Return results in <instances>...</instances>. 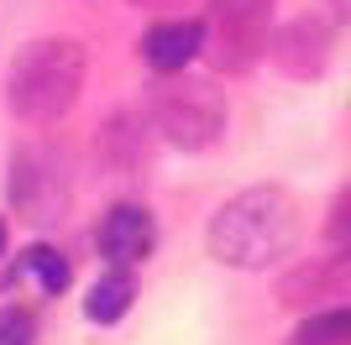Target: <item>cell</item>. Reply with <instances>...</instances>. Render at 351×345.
<instances>
[{
	"mask_svg": "<svg viewBox=\"0 0 351 345\" xmlns=\"http://www.w3.org/2000/svg\"><path fill=\"white\" fill-rule=\"evenodd\" d=\"M325 235H330V246H346V251H351V183L341 188V194H336V204H330Z\"/></svg>",
	"mask_w": 351,
	"mask_h": 345,
	"instance_id": "cell-13",
	"label": "cell"
},
{
	"mask_svg": "<svg viewBox=\"0 0 351 345\" xmlns=\"http://www.w3.org/2000/svg\"><path fill=\"white\" fill-rule=\"evenodd\" d=\"M330 5H336V16H341V21H351V0H330Z\"/></svg>",
	"mask_w": 351,
	"mask_h": 345,
	"instance_id": "cell-15",
	"label": "cell"
},
{
	"mask_svg": "<svg viewBox=\"0 0 351 345\" xmlns=\"http://www.w3.org/2000/svg\"><path fill=\"white\" fill-rule=\"evenodd\" d=\"M351 298V251L336 246V257H315L304 267H293L278 283V303L283 309H315V303H336Z\"/></svg>",
	"mask_w": 351,
	"mask_h": 345,
	"instance_id": "cell-5",
	"label": "cell"
},
{
	"mask_svg": "<svg viewBox=\"0 0 351 345\" xmlns=\"http://www.w3.org/2000/svg\"><path fill=\"white\" fill-rule=\"evenodd\" d=\"M89 58L73 37H47V42L21 47V58L11 63V110L27 126H53L58 115L73 110L79 89H84Z\"/></svg>",
	"mask_w": 351,
	"mask_h": 345,
	"instance_id": "cell-2",
	"label": "cell"
},
{
	"mask_svg": "<svg viewBox=\"0 0 351 345\" xmlns=\"http://www.w3.org/2000/svg\"><path fill=\"white\" fill-rule=\"evenodd\" d=\"M199 27H205L199 53H210V63H215L220 73H247L252 63L267 53L273 0H210V16Z\"/></svg>",
	"mask_w": 351,
	"mask_h": 345,
	"instance_id": "cell-4",
	"label": "cell"
},
{
	"mask_svg": "<svg viewBox=\"0 0 351 345\" xmlns=\"http://www.w3.org/2000/svg\"><path fill=\"white\" fill-rule=\"evenodd\" d=\"M199 42H205V27H199V21H158V27H147V37H142V58L158 73H178L199 58Z\"/></svg>",
	"mask_w": 351,
	"mask_h": 345,
	"instance_id": "cell-8",
	"label": "cell"
},
{
	"mask_svg": "<svg viewBox=\"0 0 351 345\" xmlns=\"http://www.w3.org/2000/svg\"><path fill=\"white\" fill-rule=\"evenodd\" d=\"M27 272L43 293H63V288H69V261H63L58 251H47V246H32L27 251Z\"/></svg>",
	"mask_w": 351,
	"mask_h": 345,
	"instance_id": "cell-11",
	"label": "cell"
},
{
	"mask_svg": "<svg viewBox=\"0 0 351 345\" xmlns=\"http://www.w3.org/2000/svg\"><path fill=\"white\" fill-rule=\"evenodd\" d=\"M293 235H299L293 199L283 188L263 183L220 204V215L210 220V257L236 272H257V267H273L278 257H289Z\"/></svg>",
	"mask_w": 351,
	"mask_h": 345,
	"instance_id": "cell-1",
	"label": "cell"
},
{
	"mask_svg": "<svg viewBox=\"0 0 351 345\" xmlns=\"http://www.w3.org/2000/svg\"><path fill=\"white\" fill-rule=\"evenodd\" d=\"M152 126L162 131V142L205 152L226 131V100L210 79H184V68L162 73V84L152 89Z\"/></svg>",
	"mask_w": 351,
	"mask_h": 345,
	"instance_id": "cell-3",
	"label": "cell"
},
{
	"mask_svg": "<svg viewBox=\"0 0 351 345\" xmlns=\"http://www.w3.org/2000/svg\"><path fill=\"white\" fill-rule=\"evenodd\" d=\"M132 298H136V277L116 261V272H105L100 283L89 288L84 309H89V319H95V324H116V319L132 309Z\"/></svg>",
	"mask_w": 351,
	"mask_h": 345,
	"instance_id": "cell-9",
	"label": "cell"
},
{
	"mask_svg": "<svg viewBox=\"0 0 351 345\" xmlns=\"http://www.w3.org/2000/svg\"><path fill=\"white\" fill-rule=\"evenodd\" d=\"M0 246H5V225H0Z\"/></svg>",
	"mask_w": 351,
	"mask_h": 345,
	"instance_id": "cell-17",
	"label": "cell"
},
{
	"mask_svg": "<svg viewBox=\"0 0 351 345\" xmlns=\"http://www.w3.org/2000/svg\"><path fill=\"white\" fill-rule=\"evenodd\" d=\"M32 314L27 309H0V345H32Z\"/></svg>",
	"mask_w": 351,
	"mask_h": 345,
	"instance_id": "cell-14",
	"label": "cell"
},
{
	"mask_svg": "<svg viewBox=\"0 0 351 345\" xmlns=\"http://www.w3.org/2000/svg\"><path fill=\"white\" fill-rule=\"evenodd\" d=\"M136 5H168V0H136Z\"/></svg>",
	"mask_w": 351,
	"mask_h": 345,
	"instance_id": "cell-16",
	"label": "cell"
},
{
	"mask_svg": "<svg viewBox=\"0 0 351 345\" xmlns=\"http://www.w3.org/2000/svg\"><path fill=\"white\" fill-rule=\"evenodd\" d=\"M289 345H351V303H336V309L309 314L304 324L289 335Z\"/></svg>",
	"mask_w": 351,
	"mask_h": 345,
	"instance_id": "cell-10",
	"label": "cell"
},
{
	"mask_svg": "<svg viewBox=\"0 0 351 345\" xmlns=\"http://www.w3.org/2000/svg\"><path fill=\"white\" fill-rule=\"evenodd\" d=\"M95 241H100V257L132 267V261H142L147 251H152L158 230H152V215H147L142 204H116V209L100 220V235H95Z\"/></svg>",
	"mask_w": 351,
	"mask_h": 345,
	"instance_id": "cell-7",
	"label": "cell"
},
{
	"mask_svg": "<svg viewBox=\"0 0 351 345\" xmlns=\"http://www.w3.org/2000/svg\"><path fill=\"white\" fill-rule=\"evenodd\" d=\"M267 53H273V63H278L283 73H293V79H315V73L325 68V58H330V31H325L320 21L299 16V21L283 27L278 37H267Z\"/></svg>",
	"mask_w": 351,
	"mask_h": 345,
	"instance_id": "cell-6",
	"label": "cell"
},
{
	"mask_svg": "<svg viewBox=\"0 0 351 345\" xmlns=\"http://www.w3.org/2000/svg\"><path fill=\"white\" fill-rule=\"evenodd\" d=\"M105 146H121L116 157H110L116 168H142V146H136V120H132V115H116V120H110Z\"/></svg>",
	"mask_w": 351,
	"mask_h": 345,
	"instance_id": "cell-12",
	"label": "cell"
}]
</instances>
